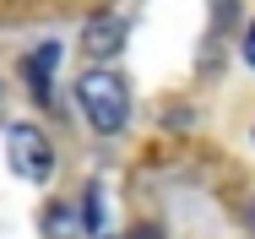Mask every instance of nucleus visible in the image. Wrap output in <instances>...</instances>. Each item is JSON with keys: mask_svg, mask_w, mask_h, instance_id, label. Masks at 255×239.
I'll return each mask as SVG.
<instances>
[{"mask_svg": "<svg viewBox=\"0 0 255 239\" xmlns=\"http://www.w3.org/2000/svg\"><path fill=\"white\" fill-rule=\"evenodd\" d=\"M76 218H82V234H103V191L87 185V196L76 201Z\"/></svg>", "mask_w": 255, "mask_h": 239, "instance_id": "423d86ee", "label": "nucleus"}, {"mask_svg": "<svg viewBox=\"0 0 255 239\" xmlns=\"http://www.w3.org/2000/svg\"><path fill=\"white\" fill-rule=\"evenodd\" d=\"M250 142H255V131H250Z\"/></svg>", "mask_w": 255, "mask_h": 239, "instance_id": "9d476101", "label": "nucleus"}, {"mask_svg": "<svg viewBox=\"0 0 255 239\" xmlns=\"http://www.w3.org/2000/svg\"><path fill=\"white\" fill-rule=\"evenodd\" d=\"M5 158H11V169H16L27 185H49L54 180V147H49V136H44L38 125H27V120H16V125L5 131Z\"/></svg>", "mask_w": 255, "mask_h": 239, "instance_id": "f03ea898", "label": "nucleus"}, {"mask_svg": "<svg viewBox=\"0 0 255 239\" xmlns=\"http://www.w3.org/2000/svg\"><path fill=\"white\" fill-rule=\"evenodd\" d=\"M125 33H130L125 16H93V22L82 27V49H87V60H114L120 44H125Z\"/></svg>", "mask_w": 255, "mask_h": 239, "instance_id": "7ed1b4c3", "label": "nucleus"}, {"mask_svg": "<svg viewBox=\"0 0 255 239\" xmlns=\"http://www.w3.org/2000/svg\"><path fill=\"white\" fill-rule=\"evenodd\" d=\"M44 234H49V239H76V234H82L76 207H49V212H44Z\"/></svg>", "mask_w": 255, "mask_h": 239, "instance_id": "39448f33", "label": "nucleus"}, {"mask_svg": "<svg viewBox=\"0 0 255 239\" xmlns=\"http://www.w3.org/2000/svg\"><path fill=\"white\" fill-rule=\"evenodd\" d=\"M54 65H60V44H38L22 54V76H27V93L38 98V103H49L54 98Z\"/></svg>", "mask_w": 255, "mask_h": 239, "instance_id": "20e7f679", "label": "nucleus"}, {"mask_svg": "<svg viewBox=\"0 0 255 239\" xmlns=\"http://www.w3.org/2000/svg\"><path fill=\"white\" fill-rule=\"evenodd\" d=\"M125 239H163V229H157V223H136Z\"/></svg>", "mask_w": 255, "mask_h": 239, "instance_id": "0eeeda50", "label": "nucleus"}, {"mask_svg": "<svg viewBox=\"0 0 255 239\" xmlns=\"http://www.w3.org/2000/svg\"><path fill=\"white\" fill-rule=\"evenodd\" d=\"M245 65H255V22L245 27Z\"/></svg>", "mask_w": 255, "mask_h": 239, "instance_id": "6e6552de", "label": "nucleus"}, {"mask_svg": "<svg viewBox=\"0 0 255 239\" xmlns=\"http://www.w3.org/2000/svg\"><path fill=\"white\" fill-rule=\"evenodd\" d=\"M250 229H255V207H250Z\"/></svg>", "mask_w": 255, "mask_h": 239, "instance_id": "1a4fd4ad", "label": "nucleus"}, {"mask_svg": "<svg viewBox=\"0 0 255 239\" xmlns=\"http://www.w3.org/2000/svg\"><path fill=\"white\" fill-rule=\"evenodd\" d=\"M76 103H82V114H87V125L103 131V136H120L125 125H130V82L120 76V71H87L82 82H76Z\"/></svg>", "mask_w": 255, "mask_h": 239, "instance_id": "f257e3e1", "label": "nucleus"}]
</instances>
